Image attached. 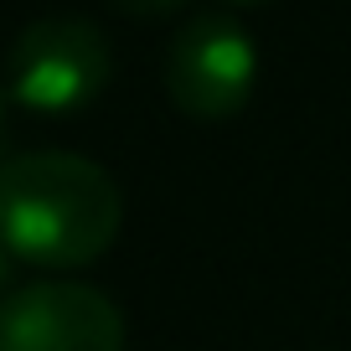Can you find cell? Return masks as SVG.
<instances>
[{
    "instance_id": "4",
    "label": "cell",
    "mask_w": 351,
    "mask_h": 351,
    "mask_svg": "<svg viewBox=\"0 0 351 351\" xmlns=\"http://www.w3.org/2000/svg\"><path fill=\"white\" fill-rule=\"evenodd\" d=\"M0 351H124V310L73 279L21 285L0 300Z\"/></svg>"
},
{
    "instance_id": "6",
    "label": "cell",
    "mask_w": 351,
    "mask_h": 351,
    "mask_svg": "<svg viewBox=\"0 0 351 351\" xmlns=\"http://www.w3.org/2000/svg\"><path fill=\"white\" fill-rule=\"evenodd\" d=\"M11 269H16V253L5 248V238H0V289L11 285Z\"/></svg>"
},
{
    "instance_id": "1",
    "label": "cell",
    "mask_w": 351,
    "mask_h": 351,
    "mask_svg": "<svg viewBox=\"0 0 351 351\" xmlns=\"http://www.w3.org/2000/svg\"><path fill=\"white\" fill-rule=\"evenodd\" d=\"M124 197L99 160L73 150H26L0 165V238L42 269H83L119 238Z\"/></svg>"
},
{
    "instance_id": "7",
    "label": "cell",
    "mask_w": 351,
    "mask_h": 351,
    "mask_svg": "<svg viewBox=\"0 0 351 351\" xmlns=\"http://www.w3.org/2000/svg\"><path fill=\"white\" fill-rule=\"evenodd\" d=\"M11 160V155H5V93H0V165Z\"/></svg>"
},
{
    "instance_id": "2",
    "label": "cell",
    "mask_w": 351,
    "mask_h": 351,
    "mask_svg": "<svg viewBox=\"0 0 351 351\" xmlns=\"http://www.w3.org/2000/svg\"><path fill=\"white\" fill-rule=\"evenodd\" d=\"M114 73L109 36L83 16H42L5 52L11 99L36 114H73L104 93Z\"/></svg>"
},
{
    "instance_id": "3",
    "label": "cell",
    "mask_w": 351,
    "mask_h": 351,
    "mask_svg": "<svg viewBox=\"0 0 351 351\" xmlns=\"http://www.w3.org/2000/svg\"><path fill=\"white\" fill-rule=\"evenodd\" d=\"M258 77V47L232 16L202 11L165 47V93L191 119H228L248 104Z\"/></svg>"
},
{
    "instance_id": "5",
    "label": "cell",
    "mask_w": 351,
    "mask_h": 351,
    "mask_svg": "<svg viewBox=\"0 0 351 351\" xmlns=\"http://www.w3.org/2000/svg\"><path fill=\"white\" fill-rule=\"evenodd\" d=\"M124 16H134V21H150V16H165V11H176L181 0H114Z\"/></svg>"
}]
</instances>
